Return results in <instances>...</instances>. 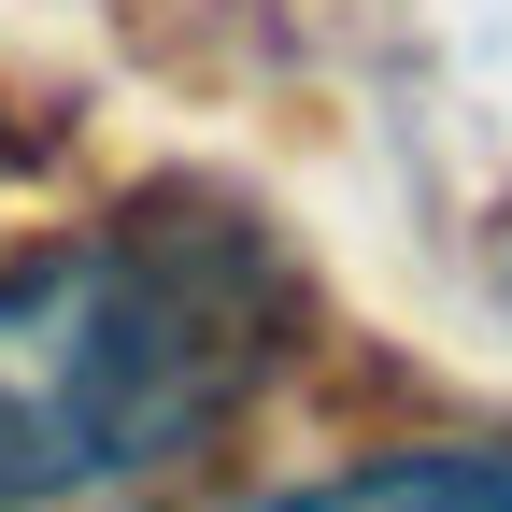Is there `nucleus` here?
<instances>
[{"label":"nucleus","instance_id":"1","mask_svg":"<svg viewBox=\"0 0 512 512\" xmlns=\"http://www.w3.org/2000/svg\"><path fill=\"white\" fill-rule=\"evenodd\" d=\"M299 342V271L228 200H128L0 271V512L86 498L214 441Z\"/></svg>","mask_w":512,"mask_h":512},{"label":"nucleus","instance_id":"2","mask_svg":"<svg viewBox=\"0 0 512 512\" xmlns=\"http://www.w3.org/2000/svg\"><path fill=\"white\" fill-rule=\"evenodd\" d=\"M256 512H512V441H427V456H370L342 484L256 498Z\"/></svg>","mask_w":512,"mask_h":512}]
</instances>
